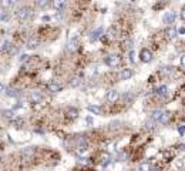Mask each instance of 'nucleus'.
I'll use <instances>...</instances> for the list:
<instances>
[{
	"label": "nucleus",
	"mask_w": 185,
	"mask_h": 171,
	"mask_svg": "<svg viewBox=\"0 0 185 171\" xmlns=\"http://www.w3.org/2000/svg\"><path fill=\"white\" fill-rule=\"evenodd\" d=\"M27 60H29V56H27V54H23L20 57V61H27Z\"/></svg>",
	"instance_id": "nucleus-37"
},
{
	"label": "nucleus",
	"mask_w": 185,
	"mask_h": 171,
	"mask_svg": "<svg viewBox=\"0 0 185 171\" xmlns=\"http://www.w3.org/2000/svg\"><path fill=\"white\" fill-rule=\"evenodd\" d=\"M2 116H3V118L10 120V121L16 118V116H14V110H3V111H2Z\"/></svg>",
	"instance_id": "nucleus-15"
},
{
	"label": "nucleus",
	"mask_w": 185,
	"mask_h": 171,
	"mask_svg": "<svg viewBox=\"0 0 185 171\" xmlns=\"http://www.w3.org/2000/svg\"><path fill=\"white\" fill-rule=\"evenodd\" d=\"M77 116H78V110L77 109L70 107V109L67 110V117H70V118H77Z\"/></svg>",
	"instance_id": "nucleus-21"
},
{
	"label": "nucleus",
	"mask_w": 185,
	"mask_h": 171,
	"mask_svg": "<svg viewBox=\"0 0 185 171\" xmlns=\"http://www.w3.org/2000/svg\"><path fill=\"white\" fill-rule=\"evenodd\" d=\"M132 77V71L130 69H124L121 70V73L118 74V79L120 80H130Z\"/></svg>",
	"instance_id": "nucleus-14"
},
{
	"label": "nucleus",
	"mask_w": 185,
	"mask_h": 171,
	"mask_svg": "<svg viewBox=\"0 0 185 171\" xmlns=\"http://www.w3.org/2000/svg\"><path fill=\"white\" fill-rule=\"evenodd\" d=\"M29 100L31 103H40L43 100V94H41L39 90H33V91H30L29 94Z\"/></svg>",
	"instance_id": "nucleus-4"
},
{
	"label": "nucleus",
	"mask_w": 185,
	"mask_h": 171,
	"mask_svg": "<svg viewBox=\"0 0 185 171\" xmlns=\"http://www.w3.org/2000/svg\"><path fill=\"white\" fill-rule=\"evenodd\" d=\"M12 47H13V44L10 42H9V40H4L3 42V44H2V51H3V53H10V50H12Z\"/></svg>",
	"instance_id": "nucleus-19"
},
{
	"label": "nucleus",
	"mask_w": 185,
	"mask_h": 171,
	"mask_svg": "<svg viewBox=\"0 0 185 171\" xmlns=\"http://www.w3.org/2000/svg\"><path fill=\"white\" fill-rule=\"evenodd\" d=\"M107 37H108V39H113V37H114V27H110V29H108Z\"/></svg>",
	"instance_id": "nucleus-33"
},
{
	"label": "nucleus",
	"mask_w": 185,
	"mask_h": 171,
	"mask_svg": "<svg viewBox=\"0 0 185 171\" xmlns=\"http://www.w3.org/2000/svg\"><path fill=\"white\" fill-rule=\"evenodd\" d=\"M50 20H51V17H50V16H43V17H41V21H44V23H46V21H50Z\"/></svg>",
	"instance_id": "nucleus-36"
},
{
	"label": "nucleus",
	"mask_w": 185,
	"mask_h": 171,
	"mask_svg": "<svg viewBox=\"0 0 185 171\" xmlns=\"http://www.w3.org/2000/svg\"><path fill=\"white\" fill-rule=\"evenodd\" d=\"M128 60L130 63H135V51L134 50H128Z\"/></svg>",
	"instance_id": "nucleus-29"
},
{
	"label": "nucleus",
	"mask_w": 185,
	"mask_h": 171,
	"mask_svg": "<svg viewBox=\"0 0 185 171\" xmlns=\"http://www.w3.org/2000/svg\"><path fill=\"white\" fill-rule=\"evenodd\" d=\"M131 2H137V0H131Z\"/></svg>",
	"instance_id": "nucleus-42"
},
{
	"label": "nucleus",
	"mask_w": 185,
	"mask_h": 171,
	"mask_svg": "<svg viewBox=\"0 0 185 171\" xmlns=\"http://www.w3.org/2000/svg\"><path fill=\"white\" fill-rule=\"evenodd\" d=\"M30 14H31V9L27 7V6H23L16 12V17L20 21H26L30 17Z\"/></svg>",
	"instance_id": "nucleus-1"
},
{
	"label": "nucleus",
	"mask_w": 185,
	"mask_h": 171,
	"mask_svg": "<svg viewBox=\"0 0 185 171\" xmlns=\"http://www.w3.org/2000/svg\"><path fill=\"white\" fill-rule=\"evenodd\" d=\"M80 83H81V80H80V77H74V79L71 80L70 86H71V87H77V86H78Z\"/></svg>",
	"instance_id": "nucleus-31"
},
{
	"label": "nucleus",
	"mask_w": 185,
	"mask_h": 171,
	"mask_svg": "<svg viewBox=\"0 0 185 171\" xmlns=\"http://www.w3.org/2000/svg\"><path fill=\"white\" fill-rule=\"evenodd\" d=\"M104 33V29L103 27H97L95 30H93L90 33V42L91 43H94V42H97L100 37H101V34Z\"/></svg>",
	"instance_id": "nucleus-5"
},
{
	"label": "nucleus",
	"mask_w": 185,
	"mask_h": 171,
	"mask_svg": "<svg viewBox=\"0 0 185 171\" xmlns=\"http://www.w3.org/2000/svg\"><path fill=\"white\" fill-rule=\"evenodd\" d=\"M154 123H157V121H155V120H152V118H150L148 121H145L144 128H145V130H151V128H154Z\"/></svg>",
	"instance_id": "nucleus-26"
},
{
	"label": "nucleus",
	"mask_w": 185,
	"mask_h": 171,
	"mask_svg": "<svg viewBox=\"0 0 185 171\" xmlns=\"http://www.w3.org/2000/svg\"><path fill=\"white\" fill-rule=\"evenodd\" d=\"M161 116H162V111H160V110H157V111H154V113H152L151 118H152V120H155L157 123H158V121H160V118H161Z\"/></svg>",
	"instance_id": "nucleus-25"
},
{
	"label": "nucleus",
	"mask_w": 185,
	"mask_h": 171,
	"mask_svg": "<svg viewBox=\"0 0 185 171\" xmlns=\"http://www.w3.org/2000/svg\"><path fill=\"white\" fill-rule=\"evenodd\" d=\"M178 34H185V27H181V29H178Z\"/></svg>",
	"instance_id": "nucleus-41"
},
{
	"label": "nucleus",
	"mask_w": 185,
	"mask_h": 171,
	"mask_svg": "<svg viewBox=\"0 0 185 171\" xmlns=\"http://www.w3.org/2000/svg\"><path fill=\"white\" fill-rule=\"evenodd\" d=\"M51 6L58 12H63L67 6V0H51Z\"/></svg>",
	"instance_id": "nucleus-7"
},
{
	"label": "nucleus",
	"mask_w": 185,
	"mask_h": 171,
	"mask_svg": "<svg viewBox=\"0 0 185 171\" xmlns=\"http://www.w3.org/2000/svg\"><path fill=\"white\" fill-rule=\"evenodd\" d=\"M181 19H182V20H185V6L181 9Z\"/></svg>",
	"instance_id": "nucleus-38"
},
{
	"label": "nucleus",
	"mask_w": 185,
	"mask_h": 171,
	"mask_svg": "<svg viewBox=\"0 0 185 171\" xmlns=\"http://www.w3.org/2000/svg\"><path fill=\"white\" fill-rule=\"evenodd\" d=\"M178 36V30L175 29V27H168V29L165 30V39L167 40H174V39H177Z\"/></svg>",
	"instance_id": "nucleus-9"
},
{
	"label": "nucleus",
	"mask_w": 185,
	"mask_h": 171,
	"mask_svg": "<svg viewBox=\"0 0 185 171\" xmlns=\"http://www.w3.org/2000/svg\"><path fill=\"white\" fill-rule=\"evenodd\" d=\"M175 19H177V13L175 12H167L164 14V23L165 24H172L174 21H175Z\"/></svg>",
	"instance_id": "nucleus-8"
},
{
	"label": "nucleus",
	"mask_w": 185,
	"mask_h": 171,
	"mask_svg": "<svg viewBox=\"0 0 185 171\" xmlns=\"http://www.w3.org/2000/svg\"><path fill=\"white\" fill-rule=\"evenodd\" d=\"M123 46L125 50H132V42L131 40H125V42L123 43Z\"/></svg>",
	"instance_id": "nucleus-30"
},
{
	"label": "nucleus",
	"mask_w": 185,
	"mask_h": 171,
	"mask_svg": "<svg viewBox=\"0 0 185 171\" xmlns=\"http://www.w3.org/2000/svg\"><path fill=\"white\" fill-rule=\"evenodd\" d=\"M86 123H87V125H93V123H94V120H93V117L91 116H88L86 118Z\"/></svg>",
	"instance_id": "nucleus-34"
},
{
	"label": "nucleus",
	"mask_w": 185,
	"mask_h": 171,
	"mask_svg": "<svg viewBox=\"0 0 185 171\" xmlns=\"http://www.w3.org/2000/svg\"><path fill=\"white\" fill-rule=\"evenodd\" d=\"M178 150H179V151H185V144H179V146H178Z\"/></svg>",
	"instance_id": "nucleus-40"
},
{
	"label": "nucleus",
	"mask_w": 185,
	"mask_h": 171,
	"mask_svg": "<svg viewBox=\"0 0 185 171\" xmlns=\"http://www.w3.org/2000/svg\"><path fill=\"white\" fill-rule=\"evenodd\" d=\"M7 19H9V12L6 9H3L2 10V21H7Z\"/></svg>",
	"instance_id": "nucleus-32"
},
{
	"label": "nucleus",
	"mask_w": 185,
	"mask_h": 171,
	"mask_svg": "<svg viewBox=\"0 0 185 171\" xmlns=\"http://www.w3.org/2000/svg\"><path fill=\"white\" fill-rule=\"evenodd\" d=\"M178 133L181 134V136H184L185 134V125H179V127H178Z\"/></svg>",
	"instance_id": "nucleus-35"
},
{
	"label": "nucleus",
	"mask_w": 185,
	"mask_h": 171,
	"mask_svg": "<svg viewBox=\"0 0 185 171\" xmlns=\"http://www.w3.org/2000/svg\"><path fill=\"white\" fill-rule=\"evenodd\" d=\"M120 99V93L117 90H110L107 93V101L108 103H117V100Z\"/></svg>",
	"instance_id": "nucleus-10"
},
{
	"label": "nucleus",
	"mask_w": 185,
	"mask_h": 171,
	"mask_svg": "<svg viewBox=\"0 0 185 171\" xmlns=\"http://www.w3.org/2000/svg\"><path fill=\"white\" fill-rule=\"evenodd\" d=\"M21 154H23V158H31V157L34 155V148L33 147H27V148L23 150Z\"/></svg>",
	"instance_id": "nucleus-16"
},
{
	"label": "nucleus",
	"mask_w": 185,
	"mask_h": 171,
	"mask_svg": "<svg viewBox=\"0 0 185 171\" xmlns=\"http://www.w3.org/2000/svg\"><path fill=\"white\" fill-rule=\"evenodd\" d=\"M172 69H174V67H164V69H161L160 74H161V76H168V74H171Z\"/></svg>",
	"instance_id": "nucleus-27"
},
{
	"label": "nucleus",
	"mask_w": 185,
	"mask_h": 171,
	"mask_svg": "<svg viewBox=\"0 0 185 171\" xmlns=\"http://www.w3.org/2000/svg\"><path fill=\"white\" fill-rule=\"evenodd\" d=\"M39 39L37 37H30V39H27V42H26V47H27V49H36L37 46H39Z\"/></svg>",
	"instance_id": "nucleus-13"
},
{
	"label": "nucleus",
	"mask_w": 185,
	"mask_h": 171,
	"mask_svg": "<svg viewBox=\"0 0 185 171\" xmlns=\"http://www.w3.org/2000/svg\"><path fill=\"white\" fill-rule=\"evenodd\" d=\"M105 64H107L108 67H113V69H115V67L120 66V57L117 54H110L105 57Z\"/></svg>",
	"instance_id": "nucleus-2"
},
{
	"label": "nucleus",
	"mask_w": 185,
	"mask_h": 171,
	"mask_svg": "<svg viewBox=\"0 0 185 171\" xmlns=\"http://www.w3.org/2000/svg\"><path fill=\"white\" fill-rule=\"evenodd\" d=\"M87 110H88L90 113H93V114H101V109H100L98 106H88Z\"/></svg>",
	"instance_id": "nucleus-23"
},
{
	"label": "nucleus",
	"mask_w": 185,
	"mask_h": 171,
	"mask_svg": "<svg viewBox=\"0 0 185 171\" xmlns=\"http://www.w3.org/2000/svg\"><path fill=\"white\" fill-rule=\"evenodd\" d=\"M12 125L14 128H21L23 127V120L21 118H14V120H12Z\"/></svg>",
	"instance_id": "nucleus-24"
},
{
	"label": "nucleus",
	"mask_w": 185,
	"mask_h": 171,
	"mask_svg": "<svg viewBox=\"0 0 185 171\" xmlns=\"http://www.w3.org/2000/svg\"><path fill=\"white\" fill-rule=\"evenodd\" d=\"M171 118H172V114L169 113V111H165V113H162V116H161L160 121H158V124H161V125L168 124L169 121H171Z\"/></svg>",
	"instance_id": "nucleus-11"
},
{
	"label": "nucleus",
	"mask_w": 185,
	"mask_h": 171,
	"mask_svg": "<svg viewBox=\"0 0 185 171\" xmlns=\"http://www.w3.org/2000/svg\"><path fill=\"white\" fill-rule=\"evenodd\" d=\"M181 67H184V69H185V54L181 56Z\"/></svg>",
	"instance_id": "nucleus-39"
},
{
	"label": "nucleus",
	"mask_w": 185,
	"mask_h": 171,
	"mask_svg": "<svg viewBox=\"0 0 185 171\" xmlns=\"http://www.w3.org/2000/svg\"><path fill=\"white\" fill-rule=\"evenodd\" d=\"M78 46H80V40H78V37L70 39V42H68V50H70V51H76L78 49Z\"/></svg>",
	"instance_id": "nucleus-12"
},
{
	"label": "nucleus",
	"mask_w": 185,
	"mask_h": 171,
	"mask_svg": "<svg viewBox=\"0 0 185 171\" xmlns=\"http://www.w3.org/2000/svg\"><path fill=\"white\" fill-rule=\"evenodd\" d=\"M36 4L39 6L40 9H44L47 7V4H49V0H36Z\"/></svg>",
	"instance_id": "nucleus-28"
},
{
	"label": "nucleus",
	"mask_w": 185,
	"mask_h": 171,
	"mask_svg": "<svg viewBox=\"0 0 185 171\" xmlns=\"http://www.w3.org/2000/svg\"><path fill=\"white\" fill-rule=\"evenodd\" d=\"M167 93H168V87H167V86H160V87L155 88V94H157V96H162V97H164Z\"/></svg>",
	"instance_id": "nucleus-18"
},
{
	"label": "nucleus",
	"mask_w": 185,
	"mask_h": 171,
	"mask_svg": "<svg viewBox=\"0 0 185 171\" xmlns=\"http://www.w3.org/2000/svg\"><path fill=\"white\" fill-rule=\"evenodd\" d=\"M110 163H111V155L108 154V153H104V154L101 155V165H103V167H107Z\"/></svg>",
	"instance_id": "nucleus-17"
},
{
	"label": "nucleus",
	"mask_w": 185,
	"mask_h": 171,
	"mask_svg": "<svg viewBox=\"0 0 185 171\" xmlns=\"http://www.w3.org/2000/svg\"><path fill=\"white\" fill-rule=\"evenodd\" d=\"M140 60L142 63L152 61V51H150L148 49H142V50L140 51Z\"/></svg>",
	"instance_id": "nucleus-3"
},
{
	"label": "nucleus",
	"mask_w": 185,
	"mask_h": 171,
	"mask_svg": "<svg viewBox=\"0 0 185 171\" xmlns=\"http://www.w3.org/2000/svg\"><path fill=\"white\" fill-rule=\"evenodd\" d=\"M137 171H152V165L150 163H141Z\"/></svg>",
	"instance_id": "nucleus-20"
},
{
	"label": "nucleus",
	"mask_w": 185,
	"mask_h": 171,
	"mask_svg": "<svg viewBox=\"0 0 185 171\" xmlns=\"http://www.w3.org/2000/svg\"><path fill=\"white\" fill-rule=\"evenodd\" d=\"M63 90V86L61 84H58L57 81H50L49 84H47V91L50 93H58Z\"/></svg>",
	"instance_id": "nucleus-6"
},
{
	"label": "nucleus",
	"mask_w": 185,
	"mask_h": 171,
	"mask_svg": "<svg viewBox=\"0 0 185 171\" xmlns=\"http://www.w3.org/2000/svg\"><path fill=\"white\" fill-rule=\"evenodd\" d=\"M17 2H19V0H3V2H2V6H3V9H6V7H10V6L17 4Z\"/></svg>",
	"instance_id": "nucleus-22"
}]
</instances>
